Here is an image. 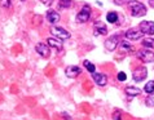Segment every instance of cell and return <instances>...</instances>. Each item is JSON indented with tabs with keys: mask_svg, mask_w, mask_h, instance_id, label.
Masks as SVG:
<instances>
[{
	"mask_svg": "<svg viewBox=\"0 0 154 120\" xmlns=\"http://www.w3.org/2000/svg\"><path fill=\"white\" fill-rule=\"evenodd\" d=\"M47 44L49 46H52V48H54L56 50H58V52L62 50V41L57 39V38H48V39H47Z\"/></svg>",
	"mask_w": 154,
	"mask_h": 120,
	"instance_id": "12",
	"label": "cell"
},
{
	"mask_svg": "<svg viewBox=\"0 0 154 120\" xmlns=\"http://www.w3.org/2000/svg\"><path fill=\"white\" fill-rule=\"evenodd\" d=\"M137 57L143 62H154V52L150 49H141L137 52Z\"/></svg>",
	"mask_w": 154,
	"mask_h": 120,
	"instance_id": "3",
	"label": "cell"
},
{
	"mask_svg": "<svg viewBox=\"0 0 154 120\" xmlns=\"http://www.w3.org/2000/svg\"><path fill=\"white\" fill-rule=\"evenodd\" d=\"M12 5V0H0V7L2 8H9Z\"/></svg>",
	"mask_w": 154,
	"mask_h": 120,
	"instance_id": "22",
	"label": "cell"
},
{
	"mask_svg": "<svg viewBox=\"0 0 154 120\" xmlns=\"http://www.w3.org/2000/svg\"><path fill=\"white\" fill-rule=\"evenodd\" d=\"M131 0H114L115 4H118V5H122V4H126V3H130Z\"/></svg>",
	"mask_w": 154,
	"mask_h": 120,
	"instance_id": "26",
	"label": "cell"
},
{
	"mask_svg": "<svg viewBox=\"0 0 154 120\" xmlns=\"http://www.w3.org/2000/svg\"><path fill=\"white\" fill-rule=\"evenodd\" d=\"M144 91H145V93H148V94L154 93V80H150L149 83H146V85L144 87Z\"/></svg>",
	"mask_w": 154,
	"mask_h": 120,
	"instance_id": "18",
	"label": "cell"
},
{
	"mask_svg": "<svg viewBox=\"0 0 154 120\" xmlns=\"http://www.w3.org/2000/svg\"><path fill=\"white\" fill-rule=\"evenodd\" d=\"M140 31L146 35H154V23L152 21H143L140 23Z\"/></svg>",
	"mask_w": 154,
	"mask_h": 120,
	"instance_id": "6",
	"label": "cell"
},
{
	"mask_svg": "<svg viewBox=\"0 0 154 120\" xmlns=\"http://www.w3.org/2000/svg\"><path fill=\"white\" fill-rule=\"evenodd\" d=\"M126 93H127V96H130V97H136V96H139V94L141 93V89L136 88V87H127L126 88Z\"/></svg>",
	"mask_w": 154,
	"mask_h": 120,
	"instance_id": "15",
	"label": "cell"
},
{
	"mask_svg": "<svg viewBox=\"0 0 154 120\" xmlns=\"http://www.w3.org/2000/svg\"><path fill=\"white\" fill-rule=\"evenodd\" d=\"M126 79H127V75L125 74V72H118V80L125 81Z\"/></svg>",
	"mask_w": 154,
	"mask_h": 120,
	"instance_id": "25",
	"label": "cell"
},
{
	"mask_svg": "<svg viewBox=\"0 0 154 120\" xmlns=\"http://www.w3.org/2000/svg\"><path fill=\"white\" fill-rule=\"evenodd\" d=\"M149 4H150V7L154 8V0H149Z\"/></svg>",
	"mask_w": 154,
	"mask_h": 120,
	"instance_id": "29",
	"label": "cell"
},
{
	"mask_svg": "<svg viewBox=\"0 0 154 120\" xmlns=\"http://www.w3.org/2000/svg\"><path fill=\"white\" fill-rule=\"evenodd\" d=\"M62 118H65V119H67V120H70V116H69V115H66V112H62Z\"/></svg>",
	"mask_w": 154,
	"mask_h": 120,
	"instance_id": "28",
	"label": "cell"
},
{
	"mask_svg": "<svg viewBox=\"0 0 154 120\" xmlns=\"http://www.w3.org/2000/svg\"><path fill=\"white\" fill-rule=\"evenodd\" d=\"M91 17V7L89 5H84L82 8V10L76 14V21L78 22H87Z\"/></svg>",
	"mask_w": 154,
	"mask_h": 120,
	"instance_id": "4",
	"label": "cell"
},
{
	"mask_svg": "<svg viewBox=\"0 0 154 120\" xmlns=\"http://www.w3.org/2000/svg\"><path fill=\"white\" fill-rule=\"evenodd\" d=\"M128 7H130L131 14L134 17H143L146 14V7L140 2H130Z\"/></svg>",
	"mask_w": 154,
	"mask_h": 120,
	"instance_id": "1",
	"label": "cell"
},
{
	"mask_svg": "<svg viewBox=\"0 0 154 120\" xmlns=\"http://www.w3.org/2000/svg\"><path fill=\"white\" fill-rule=\"evenodd\" d=\"M126 38L128 40H139L141 36L144 35L143 31H139V30H134V28H131V30H128V31H126Z\"/></svg>",
	"mask_w": 154,
	"mask_h": 120,
	"instance_id": "11",
	"label": "cell"
},
{
	"mask_svg": "<svg viewBox=\"0 0 154 120\" xmlns=\"http://www.w3.org/2000/svg\"><path fill=\"white\" fill-rule=\"evenodd\" d=\"M113 120H122V112L121 111H114L113 114Z\"/></svg>",
	"mask_w": 154,
	"mask_h": 120,
	"instance_id": "24",
	"label": "cell"
},
{
	"mask_svg": "<svg viewBox=\"0 0 154 120\" xmlns=\"http://www.w3.org/2000/svg\"><path fill=\"white\" fill-rule=\"evenodd\" d=\"M143 45L145 46V48H148V49H152V48H154V40L153 39H144L143 40Z\"/></svg>",
	"mask_w": 154,
	"mask_h": 120,
	"instance_id": "21",
	"label": "cell"
},
{
	"mask_svg": "<svg viewBox=\"0 0 154 120\" xmlns=\"http://www.w3.org/2000/svg\"><path fill=\"white\" fill-rule=\"evenodd\" d=\"M145 104H146L148 106H154V93H152L150 96L145 100Z\"/></svg>",
	"mask_w": 154,
	"mask_h": 120,
	"instance_id": "23",
	"label": "cell"
},
{
	"mask_svg": "<svg viewBox=\"0 0 154 120\" xmlns=\"http://www.w3.org/2000/svg\"><path fill=\"white\" fill-rule=\"evenodd\" d=\"M118 44H119V36L118 35H113L105 41V48L108 50H110V52H113V50L117 49Z\"/></svg>",
	"mask_w": 154,
	"mask_h": 120,
	"instance_id": "7",
	"label": "cell"
},
{
	"mask_svg": "<svg viewBox=\"0 0 154 120\" xmlns=\"http://www.w3.org/2000/svg\"><path fill=\"white\" fill-rule=\"evenodd\" d=\"M60 18H61V17H60V14L56 10L49 9L48 12H47V21H49L51 23H57L60 21Z\"/></svg>",
	"mask_w": 154,
	"mask_h": 120,
	"instance_id": "14",
	"label": "cell"
},
{
	"mask_svg": "<svg viewBox=\"0 0 154 120\" xmlns=\"http://www.w3.org/2000/svg\"><path fill=\"white\" fill-rule=\"evenodd\" d=\"M22 2H25V0H22Z\"/></svg>",
	"mask_w": 154,
	"mask_h": 120,
	"instance_id": "30",
	"label": "cell"
},
{
	"mask_svg": "<svg viewBox=\"0 0 154 120\" xmlns=\"http://www.w3.org/2000/svg\"><path fill=\"white\" fill-rule=\"evenodd\" d=\"M40 2L44 4V5H51V4L53 3V0H40Z\"/></svg>",
	"mask_w": 154,
	"mask_h": 120,
	"instance_id": "27",
	"label": "cell"
},
{
	"mask_svg": "<svg viewBox=\"0 0 154 120\" xmlns=\"http://www.w3.org/2000/svg\"><path fill=\"white\" fill-rule=\"evenodd\" d=\"M49 31L53 35V38H57L60 40H67V39H70V36H71L67 30L62 28V27H57V26H52Z\"/></svg>",
	"mask_w": 154,
	"mask_h": 120,
	"instance_id": "2",
	"label": "cell"
},
{
	"mask_svg": "<svg viewBox=\"0 0 154 120\" xmlns=\"http://www.w3.org/2000/svg\"><path fill=\"white\" fill-rule=\"evenodd\" d=\"M106 21H108L109 23H115L118 21V14L115 13V12H110V13L106 14Z\"/></svg>",
	"mask_w": 154,
	"mask_h": 120,
	"instance_id": "17",
	"label": "cell"
},
{
	"mask_svg": "<svg viewBox=\"0 0 154 120\" xmlns=\"http://www.w3.org/2000/svg\"><path fill=\"white\" fill-rule=\"evenodd\" d=\"M58 7L61 9H66V8L71 7V0H58Z\"/></svg>",
	"mask_w": 154,
	"mask_h": 120,
	"instance_id": "19",
	"label": "cell"
},
{
	"mask_svg": "<svg viewBox=\"0 0 154 120\" xmlns=\"http://www.w3.org/2000/svg\"><path fill=\"white\" fill-rule=\"evenodd\" d=\"M92 78L96 83L100 85V87H104V85L108 83V76L105 74H100V72H92Z\"/></svg>",
	"mask_w": 154,
	"mask_h": 120,
	"instance_id": "10",
	"label": "cell"
},
{
	"mask_svg": "<svg viewBox=\"0 0 154 120\" xmlns=\"http://www.w3.org/2000/svg\"><path fill=\"white\" fill-rule=\"evenodd\" d=\"M93 28H95V32H93V35L95 36H100V35H106L108 34V30H106V26L102 22H96L95 26H93Z\"/></svg>",
	"mask_w": 154,
	"mask_h": 120,
	"instance_id": "13",
	"label": "cell"
},
{
	"mask_svg": "<svg viewBox=\"0 0 154 120\" xmlns=\"http://www.w3.org/2000/svg\"><path fill=\"white\" fill-rule=\"evenodd\" d=\"M83 63H84L85 68H87V70H88L89 72H91V74H92V72H96V67H95V65H93V63H91L89 61H87V59H85V61H84Z\"/></svg>",
	"mask_w": 154,
	"mask_h": 120,
	"instance_id": "20",
	"label": "cell"
},
{
	"mask_svg": "<svg viewBox=\"0 0 154 120\" xmlns=\"http://www.w3.org/2000/svg\"><path fill=\"white\" fill-rule=\"evenodd\" d=\"M119 49H121V52H125V53L134 52V46L131 44H128V41H122L121 45H119Z\"/></svg>",
	"mask_w": 154,
	"mask_h": 120,
	"instance_id": "16",
	"label": "cell"
},
{
	"mask_svg": "<svg viewBox=\"0 0 154 120\" xmlns=\"http://www.w3.org/2000/svg\"><path fill=\"white\" fill-rule=\"evenodd\" d=\"M148 76V70L145 67H139L136 68L134 75H132V78H134L135 81H137V83H140V81H143L144 79H146Z\"/></svg>",
	"mask_w": 154,
	"mask_h": 120,
	"instance_id": "8",
	"label": "cell"
},
{
	"mask_svg": "<svg viewBox=\"0 0 154 120\" xmlns=\"http://www.w3.org/2000/svg\"><path fill=\"white\" fill-rule=\"evenodd\" d=\"M35 50L38 52V54L42 56L44 58H48L51 56V49H49V45L45 44V43H38L35 45Z\"/></svg>",
	"mask_w": 154,
	"mask_h": 120,
	"instance_id": "5",
	"label": "cell"
},
{
	"mask_svg": "<svg viewBox=\"0 0 154 120\" xmlns=\"http://www.w3.org/2000/svg\"><path fill=\"white\" fill-rule=\"evenodd\" d=\"M80 72H82V70H80V67H78V66H67L66 70H65L66 76L70 78V79L78 78V76L80 75Z\"/></svg>",
	"mask_w": 154,
	"mask_h": 120,
	"instance_id": "9",
	"label": "cell"
}]
</instances>
